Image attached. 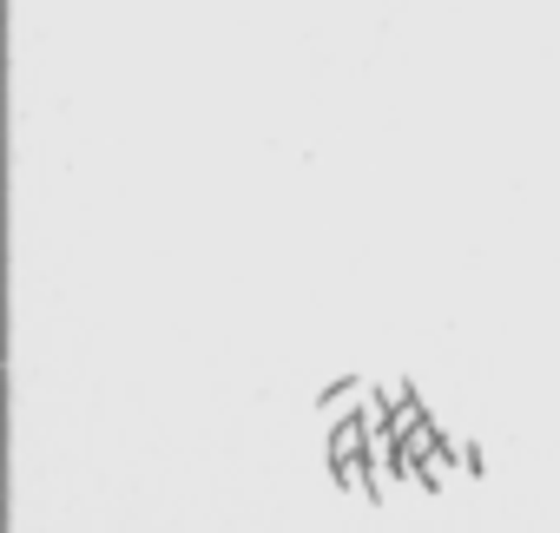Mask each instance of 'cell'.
Masks as SVG:
<instances>
[{
  "label": "cell",
  "mask_w": 560,
  "mask_h": 533,
  "mask_svg": "<svg viewBox=\"0 0 560 533\" xmlns=\"http://www.w3.org/2000/svg\"><path fill=\"white\" fill-rule=\"evenodd\" d=\"M370 395H376V382H363V376H337L330 389H317V415H324V422H350V415L370 408Z\"/></svg>",
  "instance_id": "cell-1"
},
{
  "label": "cell",
  "mask_w": 560,
  "mask_h": 533,
  "mask_svg": "<svg viewBox=\"0 0 560 533\" xmlns=\"http://www.w3.org/2000/svg\"><path fill=\"white\" fill-rule=\"evenodd\" d=\"M455 474H462V461H455V448L442 441V448L422 461V487H429V494H448V487H455Z\"/></svg>",
  "instance_id": "cell-2"
},
{
  "label": "cell",
  "mask_w": 560,
  "mask_h": 533,
  "mask_svg": "<svg viewBox=\"0 0 560 533\" xmlns=\"http://www.w3.org/2000/svg\"><path fill=\"white\" fill-rule=\"evenodd\" d=\"M448 448H455V461H462V474H475V481L488 474V454H481V441H475V435H448Z\"/></svg>",
  "instance_id": "cell-3"
}]
</instances>
